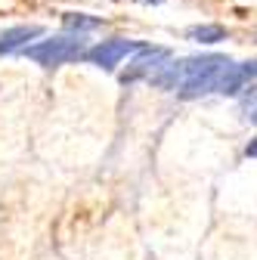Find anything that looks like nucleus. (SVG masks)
Masks as SVG:
<instances>
[{
	"label": "nucleus",
	"instance_id": "nucleus-4",
	"mask_svg": "<svg viewBox=\"0 0 257 260\" xmlns=\"http://www.w3.org/2000/svg\"><path fill=\"white\" fill-rule=\"evenodd\" d=\"M254 78H257V59H251V62H239V65L230 62V65H227V72H223L220 81H217V93L233 96V93L245 90Z\"/></svg>",
	"mask_w": 257,
	"mask_h": 260
},
{
	"label": "nucleus",
	"instance_id": "nucleus-1",
	"mask_svg": "<svg viewBox=\"0 0 257 260\" xmlns=\"http://www.w3.org/2000/svg\"><path fill=\"white\" fill-rule=\"evenodd\" d=\"M230 59L227 56H199L196 69L189 72V78L180 84V96L183 100H196V96H205L211 90H217L220 75L227 72Z\"/></svg>",
	"mask_w": 257,
	"mask_h": 260
},
{
	"label": "nucleus",
	"instance_id": "nucleus-2",
	"mask_svg": "<svg viewBox=\"0 0 257 260\" xmlns=\"http://www.w3.org/2000/svg\"><path fill=\"white\" fill-rule=\"evenodd\" d=\"M25 56L41 62V65H47V69H53V65H66V62H75V59L84 56V38L81 35H59V38L44 41L38 47H25Z\"/></svg>",
	"mask_w": 257,
	"mask_h": 260
},
{
	"label": "nucleus",
	"instance_id": "nucleus-12",
	"mask_svg": "<svg viewBox=\"0 0 257 260\" xmlns=\"http://www.w3.org/2000/svg\"><path fill=\"white\" fill-rule=\"evenodd\" d=\"M140 4H162V0H140Z\"/></svg>",
	"mask_w": 257,
	"mask_h": 260
},
{
	"label": "nucleus",
	"instance_id": "nucleus-10",
	"mask_svg": "<svg viewBox=\"0 0 257 260\" xmlns=\"http://www.w3.org/2000/svg\"><path fill=\"white\" fill-rule=\"evenodd\" d=\"M245 112H248V118H251V121H257V87L245 96Z\"/></svg>",
	"mask_w": 257,
	"mask_h": 260
},
{
	"label": "nucleus",
	"instance_id": "nucleus-7",
	"mask_svg": "<svg viewBox=\"0 0 257 260\" xmlns=\"http://www.w3.org/2000/svg\"><path fill=\"white\" fill-rule=\"evenodd\" d=\"M41 35H44L41 25H19V28H10V31H4V38H0V53H13V50H19L25 41L41 38Z\"/></svg>",
	"mask_w": 257,
	"mask_h": 260
},
{
	"label": "nucleus",
	"instance_id": "nucleus-8",
	"mask_svg": "<svg viewBox=\"0 0 257 260\" xmlns=\"http://www.w3.org/2000/svg\"><path fill=\"white\" fill-rule=\"evenodd\" d=\"M189 38L202 41V44H217V41L227 38V31H223L220 25H196V28H189Z\"/></svg>",
	"mask_w": 257,
	"mask_h": 260
},
{
	"label": "nucleus",
	"instance_id": "nucleus-11",
	"mask_svg": "<svg viewBox=\"0 0 257 260\" xmlns=\"http://www.w3.org/2000/svg\"><path fill=\"white\" fill-rule=\"evenodd\" d=\"M245 155H248V158H257V140H251V143H248V149H245Z\"/></svg>",
	"mask_w": 257,
	"mask_h": 260
},
{
	"label": "nucleus",
	"instance_id": "nucleus-6",
	"mask_svg": "<svg viewBox=\"0 0 257 260\" xmlns=\"http://www.w3.org/2000/svg\"><path fill=\"white\" fill-rule=\"evenodd\" d=\"M196 62H199V56H196V59L171 62V65H165L162 72H155V75H152V84H155V87H162V90H174V87H180V84L189 78V72L196 69Z\"/></svg>",
	"mask_w": 257,
	"mask_h": 260
},
{
	"label": "nucleus",
	"instance_id": "nucleus-5",
	"mask_svg": "<svg viewBox=\"0 0 257 260\" xmlns=\"http://www.w3.org/2000/svg\"><path fill=\"white\" fill-rule=\"evenodd\" d=\"M168 56H171L168 50H146L140 59L131 62V69L121 75V81H124V84H134V81H140V78H152L155 69H158V65H162Z\"/></svg>",
	"mask_w": 257,
	"mask_h": 260
},
{
	"label": "nucleus",
	"instance_id": "nucleus-9",
	"mask_svg": "<svg viewBox=\"0 0 257 260\" xmlns=\"http://www.w3.org/2000/svg\"><path fill=\"white\" fill-rule=\"evenodd\" d=\"M62 22H66V28L78 31V35H81V31H90V28H100L103 25V19H93V16H84V13H69Z\"/></svg>",
	"mask_w": 257,
	"mask_h": 260
},
{
	"label": "nucleus",
	"instance_id": "nucleus-3",
	"mask_svg": "<svg viewBox=\"0 0 257 260\" xmlns=\"http://www.w3.org/2000/svg\"><path fill=\"white\" fill-rule=\"evenodd\" d=\"M137 50H143V44L124 41V38H112V41H103V44L84 50V59L93 62V65H100V69H115L127 53H137Z\"/></svg>",
	"mask_w": 257,
	"mask_h": 260
}]
</instances>
